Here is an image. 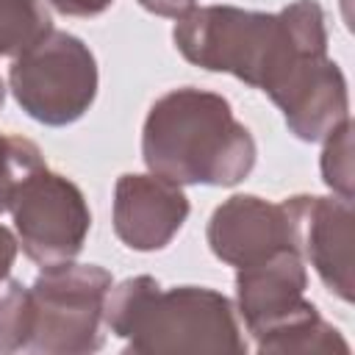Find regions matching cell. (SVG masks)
Returning a JSON list of instances; mask_svg holds the SVG:
<instances>
[{"mask_svg": "<svg viewBox=\"0 0 355 355\" xmlns=\"http://www.w3.org/2000/svg\"><path fill=\"white\" fill-rule=\"evenodd\" d=\"M180 55L208 72H227L275 97L308 61L327 55L324 11L316 0H294L277 14L236 6H205L172 28Z\"/></svg>", "mask_w": 355, "mask_h": 355, "instance_id": "cell-1", "label": "cell"}, {"mask_svg": "<svg viewBox=\"0 0 355 355\" xmlns=\"http://www.w3.org/2000/svg\"><path fill=\"white\" fill-rule=\"evenodd\" d=\"M255 155V139L230 103L194 86L161 94L141 128L147 169L180 186H236L252 172Z\"/></svg>", "mask_w": 355, "mask_h": 355, "instance_id": "cell-2", "label": "cell"}, {"mask_svg": "<svg viewBox=\"0 0 355 355\" xmlns=\"http://www.w3.org/2000/svg\"><path fill=\"white\" fill-rule=\"evenodd\" d=\"M105 330L125 341V352H205L244 355L247 341L233 302L208 286L161 288L155 277H128L105 294Z\"/></svg>", "mask_w": 355, "mask_h": 355, "instance_id": "cell-3", "label": "cell"}, {"mask_svg": "<svg viewBox=\"0 0 355 355\" xmlns=\"http://www.w3.org/2000/svg\"><path fill=\"white\" fill-rule=\"evenodd\" d=\"M114 277L97 263L42 266L31 288V338L25 352L36 355H89L105 341V294Z\"/></svg>", "mask_w": 355, "mask_h": 355, "instance_id": "cell-4", "label": "cell"}, {"mask_svg": "<svg viewBox=\"0 0 355 355\" xmlns=\"http://www.w3.org/2000/svg\"><path fill=\"white\" fill-rule=\"evenodd\" d=\"M8 89L19 108L50 128L72 125L97 97V61L89 44L50 28L8 67Z\"/></svg>", "mask_w": 355, "mask_h": 355, "instance_id": "cell-5", "label": "cell"}, {"mask_svg": "<svg viewBox=\"0 0 355 355\" xmlns=\"http://www.w3.org/2000/svg\"><path fill=\"white\" fill-rule=\"evenodd\" d=\"M22 252L39 266L75 261L92 230L83 191L64 175L39 166L14 191L8 205Z\"/></svg>", "mask_w": 355, "mask_h": 355, "instance_id": "cell-6", "label": "cell"}, {"mask_svg": "<svg viewBox=\"0 0 355 355\" xmlns=\"http://www.w3.org/2000/svg\"><path fill=\"white\" fill-rule=\"evenodd\" d=\"M291 227V244L308 261L322 283L344 302L355 297V216L352 200L294 194L283 200Z\"/></svg>", "mask_w": 355, "mask_h": 355, "instance_id": "cell-7", "label": "cell"}, {"mask_svg": "<svg viewBox=\"0 0 355 355\" xmlns=\"http://www.w3.org/2000/svg\"><path fill=\"white\" fill-rule=\"evenodd\" d=\"M189 216V197L180 183L161 175L128 172L114 186V233L136 252L164 250Z\"/></svg>", "mask_w": 355, "mask_h": 355, "instance_id": "cell-8", "label": "cell"}, {"mask_svg": "<svg viewBox=\"0 0 355 355\" xmlns=\"http://www.w3.org/2000/svg\"><path fill=\"white\" fill-rule=\"evenodd\" d=\"M308 272L297 250H277L236 272V311L252 338L294 319L313 302L305 300Z\"/></svg>", "mask_w": 355, "mask_h": 355, "instance_id": "cell-9", "label": "cell"}, {"mask_svg": "<svg viewBox=\"0 0 355 355\" xmlns=\"http://www.w3.org/2000/svg\"><path fill=\"white\" fill-rule=\"evenodd\" d=\"M211 252L241 269L291 244L288 216L283 202H266L255 194H233L214 208L205 230Z\"/></svg>", "mask_w": 355, "mask_h": 355, "instance_id": "cell-10", "label": "cell"}, {"mask_svg": "<svg viewBox=\"0 0 355 355\" xmlns=\"http://www.w3.org/2000/svg\"><path fill=\"white\" fill-rule=\"evenodd\" d=\"M272 103L283 111L288 130L302 141H322L349 119L347 78L327 55L300 67Z\"/></svg>", "mask_w": 355, "mask_h": 355, "instance_id": "cell-11", "label": "cell"}, {"mask_svg": "<svg viewBox=\"0 0 355 355\" xmlns=\"http://www.w3.org/2000/svg\"><path fill=\"white\" fill-rule=\"evenodd\" d=\"M255 349L261 355H349L347 338L338 327L322 319L316 305L261 333L255 338Z\"/></svg>", "mask_w": 355, "mask_h": 355, "instance_id": "cell-12", "label": "cell"}, {"mask_svg": "<svg viewBox=\"0 0 355 355\" xmlns=\"http://www.w3.org/2000/svg\"><path fill=\"white\" fill-rule=\"evenodd\" d=\"M50 28V11L42 0H0V58H17Z\"/></svg>", "mask_w": 355, "mask_h": 355, "instance_id": "cell-13", "label": "cell"}, {"mask_svg": "<svg viewBox=\"0 0 355 355\" xmlns=\"http://www.w3.org/2000/svg\"><path fill=\"white\" fill-rule=\"evenodd\" d=\"M3 100H6V86L0 80V108ZM39 166H44V158L31 139L17 133H0V214L8 211L17 186Z\"/></svg>", "mask_w": 355, "mask_h": 355, "instance_id": "cell-14", "label": "cell"}, {"mask_svg": "<svg viewBox=\"0 0 355 355\" xmlns=\"http://www.w3.org/2000/svg\"><path fill=\"white\" fill-rule=\"evenodd\" d=\"M31 324V288L19 280H0V352H25Z\"/></svg>", "mask_w": 355, "mask_h": 355, "instance_id": "cell-15", "label": "cell"}, {"mask_svg": "<svg viewBox=\"0 0 355 355\" xmlns=\"http://www.w3.org/2000/svg\"><path fill=\"white\" fill-rule=\"evenodd\" d=\"M322 180L336 197L352 200V122L349 119L324 136Z\"/></svg>", "mask_w": 355, "mask_h": 355, "instance_id": "cell-16", "label": "cell"}, {"mask_svg": "<svg viewBox=\"0 0 355 355\" xmlns=\"http://www.w3.org/2000/svg\"><path fill=\"white\" fill-rule=\"evenodd\" d=\"M114 0H50V6L58 14H67V17H97Z\"/></svg>", "mask_w": 355, "mask_h": 355, "instance_id": "cell-17", "label": "cell"}, {"mask_svg": "<svg viewBox=\"0 0 355 355\" xmlns=\"http://www.w3.org/2000/svg\"><path fill=\"white\" fill-rule=\"evenodd\" d=\"M139 6L155 17H169V19H180L183 14H189L197 0H139Z\"/></svg>", "mask_w": 355, "mask_h": 355, "instance_id": "cell-18", "label": "cell"}, {"mask_svg": "<svg viewBox=\"0 0 355 355\" xmlns=\"http://www.w3.org/2000/svg\"><path fill=\"white\" fill-rule=\"evenodd\" d=\"M17 250H19L17 236L6 225H0V280L8 277V272L14 266V258H17Z\"/></svg>", "mask_w": 355, "mask_h": 355, "instance_id": "cell-19", "label": "cell"}]
</instances>
